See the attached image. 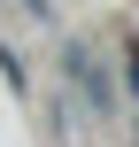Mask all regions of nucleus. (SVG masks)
<instances>
[{
  "instance_id": "1",
  "label": "nucleus",
  "mask_w": 139,
  "mask_h": 147,
  "mask_svg": "<svg viewBox=\"0 0 139 147\" xmlns=\"http://www.w3.org/2000/svg\"><path fill=\"white\" fill-rule=\"evenodd\" d=\"M132 78H139V62H132Z\"/></svg>"
}]
</instances>
